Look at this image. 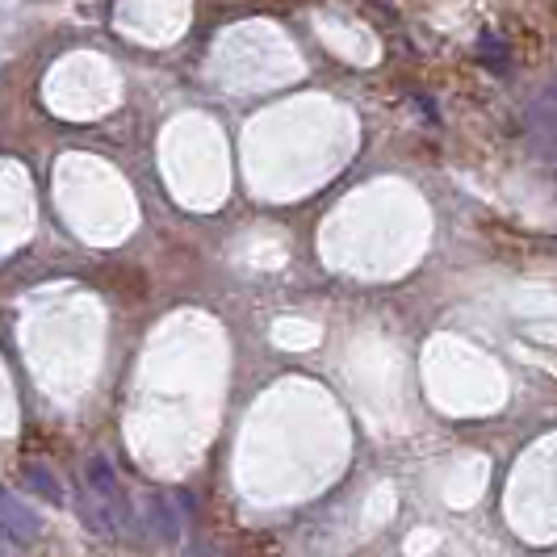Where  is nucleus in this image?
<instances>
[{
	"label": "nucleus",
	"instance_id": "1",
	"mask_svg": "<svg viewBox=\"0 0 557 557\" xmlns=\"http://www.w3.org/2000/svg\"><path fill=\"white\" fill-rule=\"evenodd\" d=\"M84 474H88V495L81 499V516L88 520V529L106 532V536H126L135 524V511H131V499H126V486H122L117 470L97 453V457H88Z\"/></svg>",
	"mask_w": 557,
	"mask_h": 557
},
{
	"label": "nucleus",
	"instance_id": "2",
	"mask_svg": "<svg viewBox=\"0 0 557 557\" xmlns=\"http://www.w3.org/2000/svg\"><path fill=\"white\" fill-rule=\"evenodd\" d=\"M0 536L13 545V549H29L42 541V516L26 507L17 495L0 491Z\"/></svg>",
	"mask_w": 557,
	"mask_h": 557
},
{
	"label": "nucleus",
	"instance_id": "3",
	"mask_svg": "<svg viewBox=\"0 0 557 557\" xmlns=\"http://www.w3.org/2000/svg\"><path fill=\"white\" fill-rule=\"evenodd\" d=\"M532 131L541 147H549V156H557V81L532 101Z\"/></svg>",
	"mask_w": 557,
	"mask_h": 557
},
{
	"label": "nucleus",
	"instance_id": "4",
	"mask_svg": "<svg viewBox=\"0 0 557 557\" xmlns=\"http://www.w3.org/2000/svg\"><path fill=\"white\" fill-rule=\"evenodd\" d=\"M147 529L156 532V536H164V541H176V536H181V516L172 511V499H168V495H156V499H151Z\"/></svg>",
	"mask_w": 557,
	"mask_h": 557
},
{
	"label": "nucleus",
	"instance_id": "5",
	"mask_svg": "<svg viewBox=\"0 0 557 557\" xmlns=\"http://www.w3.org/2000/svg\"><path fill=\"white\" fill-rule=\"evenodd\" d=\"M26 482L34 486V495H42L51 507H63V482L55 478V470H47L42 461H34V466H26Z\"/></svg>",
	"mask_w": 557,
	"mask_h": 557
},
{
	"label": "nucleus",
	"instance_id": "6",
	"mask_svg": "<svg viewBox=\"0 0 557 557\" xmlns=\"http://www.w3.org/2000/svg\"><path fill=\"white\" fill-rule=\"evenodd\" d=\"M482 63L486 67H495V72H507V47H503V38H495V34H482Z\"/></svg>",
	"mask_w": 557,
	"mask_h": 557
}]
</instances>
